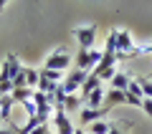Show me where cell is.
Masks as SVG:
<instances>
[{"label": "cell", "mask_w": 152, "mask_h": 134, "mask_svg": "<svg viewBox=\"0 0 152 134\" xmlns=\"http://www.w3.org/2000/svg\"><path fill=\"white\" fill-rule=\"evenodd\" d=\"M71 66V56H69V51L61 46V48H56L53 53H48L46 56V61H43V68H51V71H64L66 74V68Z\"/></svg>", "instance_id": "6da1fadb"}, {"label": "cell", "mask_w": 152, "mask_h": 134, "mask_svg": "<svg viewBox=\"0 0 152 134\" xmlns=\"http://www.w3.org/2000/svg\"><path fill=\"white\" fill-rule=\"evenodd\" d=\"M102 56H104V51H96V48L84 51V48H79V53H76V68L89 74V71L96 68V63L102 61Z\"/></svg>", "instance_id": "7a4b0ae2"}, {"label": "cell", "mask_w": 152, "mask_h": 134, "mask_svg": "<svg viewBox=\"0 0 152 134\" xmlns=\"http://www.w3.org/2000/svg\"><path fill=\"white\" fill-rule=\"evenodd\" d=\"M74 38L79 41V48L91 51L94 41H96V25H79V28H74Z\"/></svg>", "instance_id": "3957f363"}, {"label": "cell", "mask_w": 152, "mask_h": 134, "mask_svg": "<svg viewBox=\"0 0 152 134\" xmlns=\"http://www.w3.org/2000/svg\"><path fill=\"white\" fill-rule=\"evenodd\" d=\"M86 71H79V68H74L69 76H66L64 81H61V89L66 91V96L69 94H76V91H81V86H84V81H86Z\"/></svg>", "instance_id": "277c9868"}, {"label": "cell", "mask_w": 152, "mask_h": 134, "mask_svg": "<svg viewBox=\"0 0 152 134\" xmlns=\"http://www.w3.org/2000/svg\"><path fill=\"white\" fill-rule=\"evenodd\" d=\"M53 124H56V134H74V129H76L64 106H56L53 109Z\"/></svg>", "instance_id": "5b68a950"}, {"label": "cell", "mask_w": 152, "mask_h": 134, "mask_svg": "<svg viewBox=\"0 0 152 134\" xmlns=\"http://www.w3.org/2000/svg\"><path fill=\"white\" fill-rule=\"evenodd\" d=\"M109 114V109H81L79 111V124L81 127H89V124H94V122H99V119H104Z\"/></svg>", "instance_id": "8992f818"}, {"label": "cell", "mask_w": 152, "mask_h": 134, "mask_svg": "<svg viewBox=\"0 0 152 134\" xmlns=\"http://www.w3.org/2000/svg\"><path fill=\"white\" fill-rule=\"evenodd\" d=\"M119 104H127V91H117V89H109L104 94V109L119 106Z\"/></svg>", "instance_id": "52a82bcc"}, {"label": "cell", "mask_w": 152, "mask_h": 134, "mask_svg": "<svg viewBox=\"0 0 152 134\" xmlns=\"http://www.w3.org/2000/svg\"><path fill=\"white\" fill-rule=\"evenodd\" d=\"M13 91V81H10V71H8V63L3 61L0 66V96H5V94Z\"/></svg>", "instance_id": "ba28073f"}, {"label": "cell", "mask_w": 152, "mask_h": 134, "mask_svg": "<svg viewBox=\"0 0 152 134\" xmlns=\"http://www.w3.org/2000/svg\"><path fill=\"white\" fill-rule=\"evenodd\" d=\"M96 89H102V79H99V76H94V74H89L86 81H84V86H81V101H84L91 91H96Z\"/></svg>", "instance_id": "9c48e42d"}, {"label": "cell", "mask_w": 152, "mask_h": 134, "mask_svg": "<svg viewBox=\"0 0 152 134\" xmlns=\"http://www.w3.org/2000/svg\"><path fill=\"white\" fill-rule=\"evenodd\" d=\"M104 89H96V91H91L86 99H84V104H86L89 109H104Z\"/></svg>", "instance_id": "30bf717a"}, {"label": "cell", "mask_w": 152, "mask_h": 134, "mask_svg": "<svg viewBox=\"0 0 152 134\" xmlns=\"http://www.w3.org/2000/svg\"><path fill=\"white\" fill-rule=\"evenodd\" d=\"M129 76L127 74H122V71H117V74H114V79H112V89H117V91H127V89H129Z\"/></svg>", "instance_id": "8fae6325"}, {"label": "cell", "mask_w": 152, "mask_h": 134, "mask_svg": "<svg viewBox=\"0 0 152 134\" xmlns=\"http://www.w3.org/2000/svg\"><path fill=\"white\" fill-rule=\"evenodd\" d=\"M13 96L10 94H5V96H0V119H3V122H8V119H10V109H13Z\"/></svg>", "instance_id": "7c38bea8"}, {"label": "cell", "mask_w": 152, "mask_h": 134, "mask_svg": "<svg viewBox=\"0 0 152 134\" xmlns=\"http://www.w3.org/2000/svg\"><path fill=\"white\" fill-rule=\"evenodd\" d=\"M41 124H48V122H43V119L38 117V114H36V117H28V122L23 124L20 129H18V134H31L33 129H38V127H41Z\"/></svg>", "instance_id": "4fadbf2b"}, {"label": "cell", "mask_w": 152, "mask_h": 134, "mask_svg": "<svg viewBox=\"0 0 152 134\" xmlns=\"http://www.w3.org/2000/svg\"><path fill=\"white\" fill-rule=\"evenodd\" d=\"M79 106H81V96H76V94H69V96L64 99V109H66V114H74V111H79Z\"/></svg>", "instance_id": "5bb4252c"}, {"label": "cell", "mask_w": 152, "mask_h": 134, "mask_svg": "<svg viewBox=\"0 0 152 134\" xmlns=\"http://www.w3.org/2000/svg\"><path fill=\"white\" fill-rule=\"evenodd\" d=\"M10 96H13V101H18V104H23V101H28V99L33 96V89H13L10 91Z\"/></svg>", "instance_id": "9a60e30c"}, {"label": "cell", "mask_w": 152, "mask_h": 134, "mask_svg": "<svg viewBox=\"0 0 152 134\" xmlns=\"http://www.w3.org/2000/svg\"><path fill=\"white\" fill-rule=\"evenodd\" d=\"M38 81H41V71H36V68L28 66V68H26V84H28V89H38Z\"/></svg>", "instance_id": "2e32d148"}, {"label": "cell", "mask_w": 152, "mask_h": 134, "mask_svg": "<svg viewBox=\"0 0 152 134\" xmlns=\"http://www.w3.org/2000/svg\"><path fill=\"white\" fill-rule=\"evenodd\" d=\"M89 129H91V134H109V129H112V122H104V119H99V122L89 124Z\"/></svg>", "instance_id": "e0dca14e"}, {"label": "cell", "mask_w": 152, "mask_h": 134, "mask_svg": "<svg viewBox=\"0 0 152 134\" xmlns=\"http://www.w3.org/2000/svg\"><path fill=\"white\" fill-rule=\"evenodd\" d=\"M129 129H132V122L122 119V124H114V122H112V129H109V134H127Z\"/></svg>", "instance_id": "ac0fdd59"}, {"label": "cell", "mask_w": 152, "mask_h": 134, "mask_svg": "<svg viewBox=\"0 0 152 134\" xmlns=\"http://www.w3.org/2000/svg\"><path fill=\"white\" fill-rule=\"evenodd\" d=\"M140 81V86H142V94H145V99H150L152 101V81L147 79V76H142V79H137Z\"/></svg>", "instance_id": "d6986e66"}, {"label": "cell", "mask_w": 152, "mask_h": 134, "mask_svg": "<svg viewBox=\"0 0 152 134\" xmlns=\"http://www.w3.org/2000/svg\"><path fill=\"white\" fill-rule=\"evenodd\" d=\"M107 53H117V31H109V36H107Z\"/></svg>", "instance_id": "ffe728a7"}, {"label": "cell", "mask_w": 152, "mask_h": 134, "mask_svg": "<svg viewBox=\"0 0 152 134\" xmlns=\"http://www.w3.org/2000/svg\"><path fill=\"white\" fill-rule=\"evenodd\" d=\"M127 94H132V96H137V99H145V94H142V86H140V81H137V79L129 81V89H127Z\"/></svg>", "instance_id": "44dd1931"}, {"label": "cell", "mask_w": 152, "mask_h": 134, "mask_svg": "<svg viewBox=\"0 0 152 134\" xmlns=\"http://www.w3.org/2000/svg\"><path fill=\"white\" fill-rule=\"evenodd\" d=\"M23 109H26V114H28V117H36V114H38V109H36V104H33V99L23 101Z\"/></svg>", "instance_id": "7402d4cb"}, {"label": "cell", "mask_w": 152, "mask_h": 134, "mask_svg": "<svg viewBox=\"0 0 152 134\" xmlns=\"http://www.w3.org/2000/svg\"><path fill=\"white\" fill-rule=\"evenodd\" d=\"M152 53V43H147V46H140V48H134V56H147Z\"/></svg>", "instance_id": "603a6c76"}, {"label": "cell", "mask_w": 152, "mask_h": 134, "mask_svg": "<svg viewBox=\"0 0 152 134\" xmlns=\"http://www.w3.org/2000/svg\"><path fill=\"white\" fill-rule=\"evenodd\" d=\"M142 111L152 119V101H150V99H142Z\"/></svg>", "instance_id": "cb8c5ba5"}, {"label": "cell", "mask_w": 152, "mask_h": 134, "mask_svg": "<svg viewBox=\"0 0 152 134\" xmlns=\"http://www.w3.org/2000/svg\"><path fill=\"white\" fill-rule=\"evenodd\" d=\"M31 134H51V129H48V124H41L38 129H33Z\"/></svg>", "instance_id": "d4e9b609"}, {"label": "cell", "mask_w": 152, "mask_h": 134, "mask_svg": "<svg viewBox=\"0 0 152 134\" xmlns=\"http://www.w3.org/2000/svg\"><path fill=\"white\" fill-rule=\"evenodd\" d=\"M0 134H18V129H15V127H10V129H0Z\"/></svg>", "instance_id": "484cf974"}, {"label": "cell", "mask_w": 152, "mask_h": 134, "mask_svg": "<svg viewBox=\"0 0 152 134\" xmlns=\"http://www.w3.org/2000/svg\"><path fill=\"white\" fill-rule=\"evenodd\" d=\"M8 3H10V0H0V13L5 10V5H8Z\"/></svg>", "instance_id": "4316f807"}, {"label": "cell", "mask_w": 152, "mask_h": 134, "mask_svg": "<svg viewBox=\"0 0 152 134\" xmlns=\"http://www.w3.org/2000/svg\"><path fill=\"white\" fill-rule=\"evenodd\" d=\"M74 134H86V132H84V127H76V129H74Z\"/></svg>", "instance_id": "83f0119b"}, {"label": "cell", "mask_w": 152, "mask_h": 134, "mask_svg": "<svg viewBox=\"0 0 152 134\" xmlns=\"http://www.w3.org/2000/svg\"><path fill=\"white\" fill-rule=\"evenodd\" d=\"M147 79H150V81H152V71H150V74H147Z\"/></svg>", "instance_id": "f1b7e54d"}, {"label": "cell", "mask_w": 152, "mask_h": 134, "mask_svg": "<svg viewBox=\"0 0 152 134\" xmlns=\"http://www.w3.org/2000/svg\"><path fill=\"white\" fill-rule=\"evenodd\" d=\"M0 122H3V119H0Z\"/></svg>", "instance_id": "f546056e"}]
</instances>
